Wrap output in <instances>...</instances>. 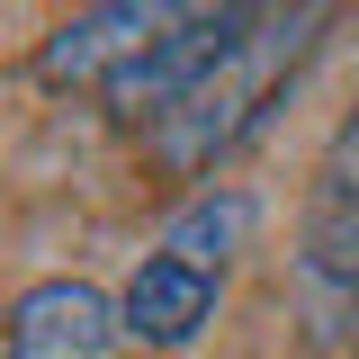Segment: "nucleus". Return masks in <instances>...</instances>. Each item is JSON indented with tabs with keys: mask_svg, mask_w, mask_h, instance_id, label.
I'll return each instance as SVG.
<instances>
[{
	"mask_svg": "<svg viewBox=\"0 0 359 359\" xmlns=\"http://www.w3.org/2000/svg\"><path fill=\"white\" fill-rule=\"evenodd\" d=\"M171 18H180L171 0H108V9H81V18H63V27L36 45V81L45 90H90V99H108L153 45L171 36Z\"/></svg>",
	"mask_w": 359,
	"mask_h": 359,
	"instance_id": "nucleus-2",
	"label": "nucleus"
},
{
	"mask_svg": "<svg viewBox=\"0 0 359 359\" xmlns=\"http://www.w3.org/2000/svg\"><path fill=\"white\" fill-rule=\"evenodd\" d=\"M306 269L332 287H359V108L332 126L323 162H314V198H306Z\"/></svg>",
	"mask_w": 359,
	"mask_h": 359,
	"instance_id": "nucleus-5",
	"label": "nucleus"
},
{
	"mask_svg": "<svg viewBox=\"0 0 359 359\" xmlns=\"http://www.w3.org/2000/svg\"><path fill=\"white\" fill-rule=\"evenodd\" d=\"M117 341V297H99L90 278H36L0 314V359H108Z\"/></svg>",
	"mask_w": 359,
	"mask_h": 359,
	"instance_id": "nucleus-3",
	"label": "nucleus"
},
{
	"mask_svg": "<svg viewBox=\"0 0 359 359\" xmlns=\"http://www.w3.org/2000/svg\"><path fill=\"white\" fill-rule=\"evenodd\" d=\"M243 233H252V198H243V189H198V198L162 224V252H171V261H189V269H216V278H224V261L243 252Z\"/></svg>",
	"mask_w": 359,
	"mask_h": 359,
	"instance_id": "nucleus-6",
	"label": "nucleus"
},
{
	"mask_svg": "<svg viewBox=\"0 0 359 359\" xmlns=\"http://www.w3.org/2000/svg\"><path fill=\"white\" fill-rule=\"evenodd\" d=\"M314 27H323V9H252L243 36L216 54V72L153 126V153H162L171 171H216L224 153L269 117L278 81L314 54Z\"/></svg>",
	"mask_w": 359,
	"mask_h": 359,
	"instance_id": "nucleus-1",
	"label": "nucleus"
},
{
	"mask_svg": "<svg viewBox=\"0 0 359 359\" xmlns=\"http://www.w3.org/2000/svg\"><path fill=\"white\" fill-rule=\"evenodd\" d=\"M216 297H224L216 269H189V261H171V252H144L135 278L117 287V323H126V341H144V351H189V341L216 323Z\"/></svg>",
	"mask_w": 359,
	"mask_h": 359,
	"instance_id": "nucleus-4",
	"label": "nucleus"
}]
</instances>
